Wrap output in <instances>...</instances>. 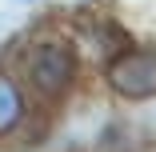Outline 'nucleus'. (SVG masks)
<instances>
[{"label":"nucleus","mask_w":156,"mask_h":152,"mask_svg":"<svg viewBox=\"0 0 156 152\" xmlns=\"http://www.w3.org/2000/svg\"><path fill=\"white\" fill-rule=\"evenodd\" d=\"M20 120H24V96H20V88L12 84V76L0 72V140H4Z\"/></svg>","instance_id":"7ed1b4c3"},{"label":"nucleus","mask_w":156,"mask_h":152,"mask_svg":"<svg viewBox=\"0 0 156 152\" xmlns=\"http://www.w3.org/2000/svg\"><path fill=\"white\" fill-rule=\"evenodd\" d=\"M108 84L124 100L156 96V48H124L108 60Z\"/></svg>","instance_id":"f03ea898"},{"label":"nucleus","mask_w":156,"mask_h":152,"mask_svg":"<svg viewBox=\"0 0 156 152\" xmlns=\"http://www.w3.org/2000/svg\"><path fill=\"white\" fill-rule=\"evenodd\" d=\"M24 68H28V80L36 84V92L56 100V96H64L72 80H76V56L68 44H60V40H44L36 44L32 52H28L24 60Z\"/></svg>","instance_id":"f257e3e1"}]
</instances>
